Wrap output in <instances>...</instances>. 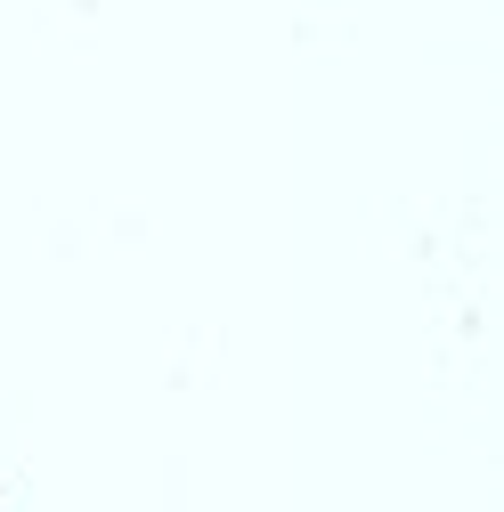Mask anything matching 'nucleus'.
Segmentation results:
<instances>
[]
</instances>
